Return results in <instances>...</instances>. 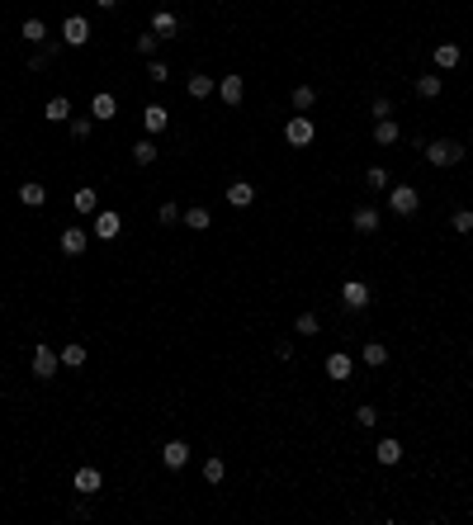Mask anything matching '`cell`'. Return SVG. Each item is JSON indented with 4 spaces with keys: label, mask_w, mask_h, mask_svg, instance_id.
<instances>
[{
    "label": "cell",
    "mask_w": 473,
    "mask_h": 525,
    "mask_svg": "<svg viewBox=\"0 0 473 525\" xmlns=\"http://www.w3.org/2000/svg\"><path fill=\"white\" fill-rule=\"evenodd\" d=\"M421 152H426V161L431 166H459L464 161V143H455V138H436V143H421Z\"/></svg>",
    "instance_id": "cell-1"
},
{
    "label": "cell",
    "mask_w": 473,
    "mask_h": 525,
    "mask_svg": "<svg viewBox=\"0 0 473 525\" xmlns=\"http://www.w3.org/2000/svg\"><path fill=\"white\" fill-rule=\"evenodd\" d=\"M313 138H317V123L308 114H294V119L284 123V143L289 147H313Z\"/></svg>",
    "instance_id": "cell-2"
},
{
    "label": "cell",
    "mask_w": 473,
    "mask_h": 525,
    "mask_svg": "<svg viewBox=\"0 0 473 525\" xmlns=\"http://www.w3.org/2000/svg\"><path fill=\"white\" fill-rule=\"evenodd\" d=\"M417 204H421V194L412 190V185H393L388 190V213H397V218H412Z\"/></svg>",
    "instance_id": "cell-3"
},
{
    "label": "cell",
    "mask_w": 473,
    "mask_h": 525,
    "mask_svg": "<svg viewBox=\"0 0 473 525\" xmlns=\"http://www.w3.org/2000/svg\"><path fill=\"white\" fill-rule=\"evenodd\" d=\"M29 365H33V379H52V374L62 369V355L43 341V346H33V360H29Z\"/></svg>",
    "instance_id": "cell-4"
},
{
    "label": "cell",
    "mask_w": 473,
    "mask_h": 525,
    "mask_svg": "<svg viewBox=\"0 0 473 525\" xmlns=\"http://www.w3.org/2000/svg\"><path fill=\"white\" fill-rule=\"evenodd\" d=\"M62 43H66V48H85V43H90V19L66 15V24H62Z\"/></svg>",
    "instance_id": "cell-5"
},
{
    "label": "cell",
    "mask_w": 473,
    "mask_h": 525,
    "mask_svg": "<svg viewBox=\"0 0 473 525\" xmlns=\"http://www.w3.org/2000/svg\"><path fill=\"white\" fill-rule=\"evenodd\" d=\"M90 232H95L100 241H114L119 232H124V218H119L114 208H100V213H95V227H90Z\"/></svg>",
    "instance_id": "cell-6"
},
{
    "label": "cell",
    "mask_w": 473,
    "mask_h": 525,
    "mask_svg": "<svg viewBox=\"0 0 473 525\" xmlns=\"http://www.w3.org/2000/svg\"><path fill=\"white\" fill-rule=\"evenodd\" d=\"M341 303H346L350 313H364V308H369V284H364V279H346V284H341Z\"/></svg>",
    "instance_id": "cell-7"
},
{
    "label": "cell",
    "mask_w": 473,
    "mask_h": 525,
    "mask_svg": "<svg viewBox=\"0 0 473 525\" xmlns=\"http://www.w3.org/2000/svg\"><path fill=\"white\" fill-rule=\"evenodd\" d=\"M71 488H76L80 497H95L100 488H104V473H100V469H90V464H80L76 478H71Z\"/></svg>",
    "instance_id": "cell-8"
},
{
    "label": "cell",
    "mask_w": 473,
    "mask_h": 525,
    "mask_svg": "<svg viewBox=\"0 0 473 525\" xmlns=\"http://www.w3.org/2000/svg\"><path fill=\"white\" fill-rule=\"evenodd\" d=\"M166 123H171V109H166V104H147V109H142V128H147V138L166 133Z\"/></svg>",
    "instance_id": "cell-9"
},
{
    "label": "cell",
    "mask_w": 473,
    "mask_h": 525,
    "mask_svg": "<svg viewBox=\"0 0 473 525\" xmlns=\"http://www.w3.org/2000/svg\"><path fill=\"white\" fill-rule=\"evenodd\" d=\"M222 194H227V204H232V208H251L256 204V185H251V180H232Z\"/></svg>",
    "instance_id": "cell-10"
},
{
    "label": "cell",
    "mask_w": 473,
    "mask_h": 525,
    "mask_svg": "<svg viewBox=\"0 0 473 525\" xmlns=\"http://www.w3.org/2000/svg\"><path fill=\"white\" fill-rule=\"evenodd\" d=\"M378 223H383V218H378V208H355V218H350V227H355V232H360V237H374L378 232Z\"/></svg>",
    "instance_id": "cell-11"
},
{
    "label": "cell",
    "mask_w": 473,
    "mask_h": 525,
    "mask_svg": "<svg viewBox=\"0 0 473 525\" xmlns=\"http://www.w3.org/2000/svg\"><path fill=\"white\" fill-rule=\"evenodd\" d=\"M114 114H119V99H114L109 90H100V95L90 99V119H95V123H109Z\"/></svg>",
    "instance_id": "cell-12"
},
{
    "label": "cell",
    "mask_w": 473,
    "mask_h": 525,
    "mask_svg": "<svg viewBox=\"0 0 473 525\" xmlns=\"http://www.w3.org/2000/svg\"><path fill=\"white\" fill-rule=\"evenodd\" d=\"M161 464H166V469H185V464H189V445H185V440H166V445H161Z\"/></svg>",
    "instance_id": "cell-13"
},
{
    "label": "cell",
    "mask_w": 473,
    "mask_h": 525,
    "mask_svg": "<svg viewBox=\"0 0 473 525\" xmlns=\"http://www.w3.org/2000/svg\"><path fill=\"white\" fill-rule=\"evenodd\" d=\"M152 33H157V38H175V33H180V15H175V10H157V15H152Z\"/></svg>",
    "instance_id": "cell-14"
},
{
    "label": "cell",
    "mask_w": 473,
    "mask_h": 525,
    "mask_svg": "<svg viewBox=\"0 0 473 525\" xmlns=\"http://www.w3.org/2000/svg\"><path fill=\"white\" fill-rule=\"evenodd\" d=\"M241 95H246V80H241V76H222L218 80V99H222V104H241Z\"/></svg>",
    "instance_id": "cell-15"
},
{
    "label": "cell",
    "mask_w": 473,
    "mask_h": 525,
    "mask_svg": "<svg viewBox=\"0 0 473 525\" xmlns=\"http://www.w3.org/2000/svg\"><path fill=\"white\" fill-rule=\"evenodd\" d=\"M374 459L383 464V469H393V464H402V445H397L393 435H383V440L374 445Z\"/></svg>",
    "instance_id": "cell-16"
},
{
    "label": "cell",
    "mask_w": 473,
    "mask_h": 525,
    "mask_svg": "<svg viewBox=\"0 0 473 525\" xmlns=\"http://www.w3.org/2000/svg\"><path fill=\"white\" fill-rule=\"evenodd\" d=\"M397 138H402L397 119H374V143H378V147H393Z\"/></svg>",
    "instance_id": "cell-17"
},
{
    "label": "cell",
    "mask_w": 473,
    "mask_h": 525,
    "mask_svg": "<svg viewBox=\"0 0 473 525\" xmlns=\"http://www.w3.org/2000/svg\"><path fill=\"white\" fill-rule=\"evenodd\" d=\"M185 90H189V99H208V95H218V80H213V76H199V71H194Z\"/></svg>",
    "instance_id": "cell-18"
},
{
    "label": "cell",
    "mask_w": 473,
    "mask_h": 525,
    "mask_svg": "<svg viewBox=\"0 0 473 525\" xmlns=\"http://www.w3.org/2000/svg\"><path fill=\"white\" fill-rule=\"evenodd\" d=\"M327 379H336V383L350 379V355H346V350H331V355H327Z\"/></svg>",
    "instance_id": "cell-19"
},
{
    "label": "cell",
    "mask_w": 473,
    "mask_h": 525,
    "mask_svg": "<svg viewBox=\"0 0 473 525\" xmlns=\"http://www.w3.org/2000/svg\"><path fill=\"white\" fill-rule=\"evenodd\" d=\"M66 133H71L76 143H85V138L95 133V119H90V114H71V119H66Z\"/></svg>",
    "instance_id": "cell-20"
},
{
    "label": "cell",
    "mask_w": 473,
    "mask_h": 525,
    "mask_svg": "<svg viewBox=\"0 0 473 525\" xmlns=\"http://www.w3.org/2000/svg\"><path fill=\"white\" fill-rule=\"evenodd\" d=\"M43 114H47V123H66V119H71V99H66V95H52Z\"/></svg>",
    "instance_id": "cell-21"
},
{
    "label": "cell",
    "mask_w": 473,
    "mask_h": 525,
    "mask_svg": "<svg viewBox=\"0 0 473 525\" xmlns=\"http://www.w3.org/2000/svg\"><path fill=\"white\" fill-rule=\"evenodd\" d=\"M62 251H66V255H80V251H85V227H66V232H62Z\"/></svg>",
    "instance_id": "cell-22"
},
{
    "label": "cell",
    "mask_w": 473,
    "mask_h": 525,
    "mask_svg": "<svg viewBox=\"0 0 473 525\" xmlns=\"http://www.w3.org/2000/svg\"><path fill=\"white\" fill-rule=\"evenodd\" d=\"M57 355H62V365H66V369H80V365H85V346H80V341H66Z\"/></svg>",
    "instance_id": "cell-23"
},
{
    "label": "cell",
    "mask_w": 473,
    "mask_h": 525,
    "mask_svg": "<svg viewBox=\"0 0 473 525\" xmlns=\"http://www.w3.org/2000/svg\"><path fill=\"white\" fill-rule=\"evenodd\" d=\"M19 199H24V204H29V208H38V204H43V199H47V190H43V185H38V180H24V185H19Z\"/></svg>",
    "instance_id": "cell-24"
},
{
    "label": "cell",
    "mask_w": 473,
    "mask_h": 525,
    "mask_svg": "<svg viewBox=\"0 0 473 525\" xmlns=\"http://www.w3.org/2000/svg\"><path fill=\"white\" fill-rule=\"evenodd\" d=\"M71 204H76V213H100V194H95V190H76V194H71Z\"/></svg>",
    "instance_id": "cell-25"
},
{
    "label": "cell",
    "mask_w": 473,
    "mask_h": 525,
    "mask_svg": "<svg viewBox=\"0 0 473 525\" xmlns=\"http://www.w3.org/2000/svg\"><path fill=\"white\" fill-rule=\"evenodd\" d=\"M294 332H299V336H317V332H322V318H317V313H299V318H294Z\"/></svg>",
    "instance_id": "cell-26"
},
{
    "label": "cell",
    "mask_w": 473,
    "mask_h": 525,
    "mask_svg": "<svg viewBox=\"0 0 473 525\" xmlns=\"http://www.w3.org/2000/svg\"><path fill=\"white\" fill-rule=\"evenodd\" d=\"M19 33H24L29 43H38V48L47 43V24H43V19H24V29H19Z\"/></svg>",
    "instance_id": "cell-27"
},
{
    "label": "cell",
    "mask_w": 473,
    "mask_h": 525,
    "mask_svg": "<svg viewBox=\"0 0 473 525\" xmlns=\"http://www.w3.org/2000/svg\"><path fill=\"white\" fill-rule=\"evenodd\" d=\"M441 90H445L441 76H417V95H421V99H436Z\"/></svg>",
    "instance_id": "cell-28"
},
{
    "label": "cell",
    "mask_w": 473,
    "mask_h": 525,
    "mask_svg": "<svg viewBox=\"0 0 473 525\" xmlns=\"http://www.w3.org/2000/svg\"><path fill=\"white\" fill-rule=\"evenodd\" d=\"M133 161H138V166H152V161H157V143H152V138L133 143Z\"/></svg>",
    "instance_id": "cell-29"
},
{
    "label": "cell",
    "mask_w": 473,
    "mask_h": 525,
    "mask_svg": "<svg viewBox=\"0 0 473 525\" xmlns=\"http://www.w3.org/2000/svg\"><path fill=\"white\" fill-rule=\"evenodd\" d=\"M313 104H317V90H313V85H294V109L308 114Z\"/></svg>",
    "instance_id": "cell-30"
},
{
    "label": "cell",
    "mask_w": 473,
    "mask_h": 525,
    "mask_svg": "<svg viewBox=\"0 0 473 525\" xmlns=\"http://www.w3.org/2000/svg\"><path fill=\"white\" fill-rule=\"evenodd\" d=\"M364 365H388V346H383V341H369V346H364Z\"/></svg>",
    "instance_id": "cell-31"
},
{
    "label": "cell",
    "mask_w": 473,
    "mask_h": 525,
    "mask_svg": "<svg viewBox=\"0 0 473 525\" xmlns=\"http://www.w3.org/2000/svg\"><path fill=\"white\" fill-rule=\"evenodd\" d=\"M436 66H441V71L459 66V48H455V43H441V48H436Z\"/></svg>",
    "instance_id": "cell-32"
},
{
    "label": "cell",
    "mask_w": 473,
    "mask_h": 525,
    "mask_svg": "<svg viewBox=\"0 0 473 525\" xmlns=\"http://www.w3.org/2000/svg\"><path fill=\"white\" fill-rule=\"evenodd\" d=\"M180 223L194 227V232H204V227L213 223V218H208V208H185V218H180Z\"/></svg>",
    "instance_id": "cell-33"
},
{
    "label": "cell",
    "mask_w": 473,
    "mask_h": 525,
    "mask_svg": "<svg viewBox=\"0 0 473 525\" xmlns=\"http://www.w3.org/2000/svg\"><path fill=\"white\" fill-rule=\"evenodd\" d=\"M450 227H455L459 237H469V232H473V208H455V218H450Z\"/></svg>",
    "instance_id": "cell-34"
},
{
    "label": "cell",
    "mask_w": 473,
    "mask_h": 525,
    "mask_svg": "<svg viewBox=\"0 0 473 525\" xmlns=\"http://www.w3.org/2000/svg\"><path fill=\"white\" fill-rule=\"evenodd\" d=\"M133 48H138V52H142V57H157V48H161V38H157V33H152V29H147V33H138V43H133Z\"/></svg>",
    "instance_id": "cell-35"
},
{
    "label": "cell",
    "mask_w": 473,
    "mask_h": 525,
    "mask_svg": "<svg viewBox=\"0 0 473 525\" xmlns=\"http://www.w3.org/2000/svg\"><path fill=\"white\" fill-rule=\"evenodd\" d=\"M147 80H157V85H166V80H171V66L161 62V57H152V62H147Z\"/></svg>",
    "instance_id": "cell-36"
},
{
    "label": "cell",
    "mask_w": 473,
    "mask_h": 525,
    "mask_svg": "<svg viewBox=\"0 0 473 525\" xmlns=\"http://www.w3.org/2000/svg\"><path fill=\"white\" fill-rule=\"evenodd\" d=\"M364 185H369V190H388V171H383V166H369V171H364Z\"/></svg>",
    "instance_id": "cell-37"
},
{
    "label": "cell",
    "mask_w": 473,
    "mask_h": 525,
    "mask_svg": "<svg viewBox=\"0 0 473 525\" xmlns=\"http://www.w3.org/2000/svg\"><path fill=\"white\" fill-rule=\"evenodd\" d=\"M355 421H360V426H378V407L374 402H360V407H355Z\"/></svg>",
    "instance_id": "cell-38"
},
{
    "label": "cell",
    "mask_w": 473,
    "mask_h": 525,
    "mask_svg": "<svg viewBox=\"0 0 473 525\" xmlns=\"http://www.w3.org/2000/svg\"><path fill=\"white\" fill-rule=\"evenodd\" d=\"M222 473H227V464H222V459H204V478H208V483H222Z\"/></svg>",
    "instance_id": "cell-39"
},
{
    "label": "cell",
    "mask_w": 473,
    "mask_h": 525,
    "mask_svg": "<svg viewBox=\"0 0 473 525\" xmlns=\"http://www.w3.org/2000/svg\"><path fill=\"white\" fill-rule=\"evenodd\" d=\"M157 218H161V223H180V218H185V208H180V204H161Z\"/></svg>",
    "instance_id": "cell-40"
},
{
    "label": "cell",
    "mask_w": 473,
    "mask_h": 525,
    "mask_svg": "<svg viewBox=\"0 0 473 525\" xmlns=\"http://www.w3.org/2000/svg\"><path fill=\"white\" fill-rule=\"evenodd\" d=\"M62 48H66L62 38H47V43H43V52H47V57H52V62H57V57H62Z\"/></svg>",
    "instance_id": "cell-41"
},
{
    "label": "cell",
    "mask_w": 473,
    "mask_h": 525,
    "mask_svg": "<svg viewBox=\"0 0 473 525\" xmlns=\"http://www.w3.org/2000/svg\"><path fill=\"white\" fill-rule=\"evenodd\" d=\"M374 119H393V104H388V99H374Z\"/></svg>",
    "instance_id": "cell-42"
},
{
    "label": "cell",
    "mask_w": 473,
    "mask_h": 525,
    "mask_svg": "<svg viewBox=\"0 0 473 525\" xmlns=\"http://www.w3.org/2000/svg\"><path fill=\"white\" fill-rule=\"evenodd\" d=\"M95 5H100V10H114V5H119V0H95Z\"/></svg>",
    "instance_id": "cell-43"
}]
</instances>
